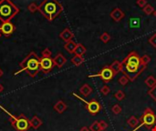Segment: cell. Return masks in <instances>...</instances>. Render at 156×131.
<instances>
[{
  "label": "cell",
  "instance_id": "cell-1",
  "mask_svg": "<svg viewBox=\"0 0 156 131\" xmlns=\"http://www.w3.org/2000/svg\"><path fill=\"white\" fill-rule=\"evenodd\" d=\"M122 73L129 78L131 82L134 81L140 74L146 68L141 62V57L135 51L131 52L129 55L122 60Z\"/></svg>",
  "mask_w": 156,
  "mask_h": 131
},
{
  "label": "cell",
  "instance_id": "cell-2",
  "mask_svg": "<svg viewBox=\"0 0 156 131\" xmlns=\"http://www.w3.org/2000/svg\"><path fill=\"white\" fill-rule=\"evenodd\" d=\"M39 11L48 21H53L63 11V6L58 0H43L39 6Z\"/></svg>",
  "mask_w": 156,
  "mask_h": 131
},
{
  "label": "cell",
  "instance_id": "cell-3",
  "mask_svg": "<svg viewBox=\"0 0 156 131\" xmlns=\"http://www.w3.org/2000/svg\"><path fill=\"white\" fill-rule=\"evenodd\" d=\"M39 60L40 58L35 52L29 53V55L27 56L24 60L19 64L21 71H26L28 76H30L31 78H35L40 70Z\"/></svg>",
  "mask_w": 156,
  "mask_h": 131
},
{
  "label": "cell",
  "instance_id": "cell-4",
  "mask_svg": "<svg viewBox=\"0 0 156 131\" xmlns=\"http://www.w3.org/2000/svg\"><path fill=\"white\" fill-rule=\"evenodd\" d=\"M19 12V8L11 0H0V21L9 22Z\"/></svg>",
  "mask_w": 156,
  "mask_h": 131
},
{
  "label": "cell",
  "instance_id": "cell-5",
  "mask_svg": "<svg viewBox=\"0 0 156 131\" xmlns=\"http://www.w3.org/2000/svg\"><path fill=\"white\" fill-rule=\"evenodd\" d=\"M140 123L139 126L135 128H133L132 131H137L141 127H146V128L148 129H152L153 126L156 125V115L155 113L152 111V109L150 107H147L145 109V110L143 111V114L142 115V117L139 119Z\"/></svg>",
  "mask_w": 156,
  "mask_h": 131
},
{
  "label": "cell",
  "instance_id": "cell-6",
  "mask_svg": "<svg viewBox=\"0 0 156 131\" xmlns=\"http://www.w3.org/2000/svg\"><path fill=\"white\" fill-rule=\"evenodd\" d=\"M0 109H3L6 113H7L10 116L9 121L11 122L12 126L18 131H27V129L30 127V121H29L24 115L20 116L19 118H17V117H15V116L11 115L9 112H7L2 106H0Z\"/></svg>",
  "mask_w": 156,
  "mask_h": 131
},
{
  "label": "cell",
  "instance_id": "cell-7",
  "mask_svg": "<svg viewBox=\"0 0 156 131\" xmlns=\"http://www.w3.org/2000/svg\"><path fill=\"white\" fill-rule=\"evenodd\" d=\"M72 95L79 98V100H81L84 104H85V107H86V109L88 110V112L90 113L91 115H97L100 109H101V105L98 102V100H96L95 98L91 99V101H86L85 99H83L82 97H80L79 96H78L76 93H72Z\"/></svg>",
  "mask_w": 156,
  "mask_h": 131
},
{
  "label": "cell",
  "instance_id": "cell-8",
  "mask_svg": "<svg viewBox=\"0 0 156 131\" xmlns=\"http://www.w3.org/2000/svg\"><path fill=\"white\" fill-rule=\"evenodd\" d=\"M95 76H99V78H100V79L104 83H109L110 80H112V78L115 76H114L112 70H111V68L110 67V66H104L98 74L90 75L89 78H95Z\"/></svg>",
  "mask_w": 156,
  "mask_h": 131
},
{
  "label": "cell",
  "instance_id": "cell-9",
  "mask_svg": "<svg viewBox=\"0 0 156 131\" xmlns=\"http://www.w3.org/2000/svg\"><path fill=\"white\" fill-rule=\"evenodd\" d=\"M39 64H40V70L45 74L49 73L55 67L53 58L51 57H41L39 60Z\"/></svg>",
  "mask_w": 156,
  "mask_h": 131
},
{
  "label": "cell",
  "instance_id": "cell-10",
  "mask_svg": "<svg viewBox=\"0 0 156 131\" xmlns=\"http://www.w3.org/2000/svg\"><path fill=\"white\" fill-rule=\"evenodd\" d=\"M15 29H16V27H15L14 24H12L10 21L4 22L2 23V25L0 26V32L3 35H5L6 37L10 36L15 32Z\"/></svg>",
  "mask_w": 156,
  "mask_h": 131
},
{
  "label": "cell",
  "instance_id": "cell-11",
  "mask_svg": "<svg viewBox=\"0 0 156 131\" xmlns=\"http://www.w3.org/2000/svg\"><path fill=\"white\" fill-rule=\"evenodd\" d=\"M110 18H112L115 22H120L125 17V14H124V12L121 8L116 7V8H114L112 11L110 12Z\"/></svg>",
  "mask_w": 156,
  "mask_h": 131
},
{
  "label": "cell",
  "instance_id": "cell-12",
  "mask_svg": "<svg viewBox=\"0 0 156 131\" xmlns=\"http://www.w3.org/2000/svg\"><path fill=\"white\" fill-rule=\"evenodd\" d=\"M59 37L65 42H69L70 40H72V38L74 37V34L69 28H65L63 31L59 34Z\"/></svg>",
  "mask_w": 156,
  "mask_h": 131
},
{
  "label": "cell",
  "instance_id": "cell-13",
  "mask_svg": "<svg viewBox=\"0 0 156 131\" xmlns=\"http://www.w3.org/2000/svg\"><path fill=\"white\" fill-rule=\"evenodd\" d=\"M54 61V65L58 67V68H61L67 62V58L62 55L61 53H58V55L53 58Z\"/></svg>",
  "mask_w": 156,
  "mask_h": 131
},
{
  "label": "cell",
  "instance_id": "cell-14",
  "mask_svg": "<svg viewBox=\"0 0 156 131\" xmlns=\"http://www.w3.org/2000/svg\"><path fill=\"white\" fill-rule=\"evenodd\" d=\"M110 67L111 68L114 76H116L117 74L122 71V62H120V61H118V60L113 61L112 64L110 66Z\"/></svg>",
  "mask_w": 156,
  "mask_h": 131
},
{
  "label": "cell",
  "instance_id": "cell-15",
  "mask_svg": "<svg viewBox=\"0 0 156 131\" xmlns=\"http://www.w3.org/2000/svg\"><path fill=\"white\" fill-rule=\"evenodd\" d=\"M67 107H68V106H67V104L64 101H62V100H58L54 105V109L58 114H62L67 109Z\"/></svg>",
  "mask_w": 156,
  "mask_h": 131
},
{
  "label": "cell",
  "instance_id": "cell-16",
  "mask_svg": "<svg viewBox=\"0 0 156 131\" xmlns=\"http://www.w3.org/2000/svg\"><path fill=\"white\" fill-rule=\"evenodd\" d=\"M79 92H80V94L82 95L83 97H89L92 93V88H91L90 85L84 84L83 86H81V88H79Z\"/></svg>",
  "mask_w": 156,
  "mask_h": 131
},
{
  "label": "cell",
  "instance_id": "cell-17",
  "mask_svg": "<svg viewBox=\"0 0 156 131\" xmlns=\"http://www.w3.org/2000/svg\"><path fill=\"white\" fill-rule=\"evenodd\" d=\"M77 47V44L70 40L69 42H66V44L64 45V48L66 51H68L70 54H74V51H75V48Z\"/></svg>",
  "mask_w": 156,
  "mask_h": 131
},
{
  "label": "cell",
  "instance_id": "cell-18",
  "mask_svg": "<svg viewBox=\"0 0 156 131\" xmlns=\"http://www.w3.org/2000/svg\"><path fill=\"white\" fill-rule=\"evenodd\" d=\"M29 121H30V127L35 129H38L42 125V120L39 117H37V116H34Z\"/></svg>",
  "mask_w": 156,
  "mask_h": 131
},
{
  "label": "cell",
  "instance_id": "cell-19",
  "mask_svg": "<svg viewBox=\"0 0 156 131\" xmlns=\"http://www.w3.org/2000/svg\"><path fill=\"white\" fill-rule=\"evenodd\" d=\"M84 57L83 56H77L75 55L72 58H71V63L74 65V66H76V67H79L80 65H82L84 63Z\"/></svg>",
  "mask_w": 156,
  "mask_h": 131
},
{
  "label": "cell",
  "instance_id": "cell-20",
  "mask_svg": "<svg viewBox=\"0 0 156 131\" xmlns=\"http://www.w3.org/2000/svg\"><path fill=\"white\" fill-rule=\"evenodd\" d=\"M87 49L86 48L84 47L83 45H81V44H77V47L75 48V51H74V54L77 56H83L84 54L86 53Z\"/></svg>",
  "mask_w": 156,
  "mask_h": 131
},
{
  "label": "cell",
  "instance_id": "cell-21",
  "mask_svg": "<svg viewBox=\"0 0 156 131\" xmlns=\"http://www.w3.org/2000/svg\"><path fill=\"white\" fill-rule=\"evenodd\" d=\"M127 123L129 124V126L131 127H132V128H135V127H137L138 126H139V123H140V121H139V119L138 118H136L134 116H131L130 117V118L127 120Z\"/></svg>",
  "mask_w": 156,
  "mask_h": 131
},
{
  "label": "cell",
  "instance_id": "cell-22",
  "mask_svg": "<svg viewBox=\"0 0 156 131\" xmlns=\"http://www.w3.org/2000/svg\"><path fill=\"white\" fill-rule=\"evenodd\" d=\"M145 82V85L147 87H149V88H153L155 85H156V78H154L153 76H149L148 78L144 80Z\"/></svg>",
  "mask_w": 156,
  "mask_h": 131
},
{
  "label": "cell",
  "instance_id": "cell-23",
  "mask_svg": "<svg viewBox=\"0 0 156 131\" xmlns=\"http://www.w3.org/2000/svg\"><path fill=\"white\" fill-rule=\"evenodd\" d=\"M91 131H101L100 126V121H94L90 127Z\"/></svg>",
  "mask_w": 156,
  "mask_h": 131
},
{
  "label": "cell",
  "instance_id": "cell-24",
  "mask_svg": "<svg viewBox=\"0 0 156 131\" xmlns=\"http://www.w3.org/2000/svg\"><path fill=\"white\" fill-rule=\"evenodd\" d=\"M114 97L118 100V101H122L125 98V94L122 90H118L116 93L114 94Z\"/></svg>",
  "mask_w": 156,
  "mask_h": 131
},
{
  "label": "cell",
  "instance_id": "cell-25",
  "mask_svg": "<svg viewBox=\"0 0 156 131\" xmlns=\"http://www.w3.org/2000/svg\"><path fill=\"white\" fill-rule=\"evenodd\" d=\"M143 12L146 14V15H152V14H153V12H154V9H153V7H152V6H151V5H149V4H147L144 7H143Z\"/></svg>",
  "mask_w": 156,
  "mask_h": 131
},
{
  "label": "cell",
  "instance_id": "cell-26",
  "mask_svg": "<svg viewBox=\"0 0 156 131\" xmlns=\"http://www.w3.org/2000/svg\"><path fill=\"white\" fill-rule=\"evenodd\" d=\"M141 62H142V64L143 66L146 67L148 64L151 62V57L149 55H143L142 57H141Z\"/></svg>",
  "mask_w": 156,
  "mask_h": 131
},
{
  "label": "cell",
  "instance_id": "cell-27",
  "mask_svg": "<svg viewBox=\"0 0 156 131\" xmlns=\"http://www.w3.org/2000/svg\"><path fill=\"white\" fill-rule=\"evenodd\" d=\"M100 40L103 42V43H108L110 40V38H111V36H110V34H108L107 32H104V33H102L101 34V36H100Z\"/></svg>",
  "mask_w": 156,
  "mask_h": 131
},
{
  "label": "cell",
  "instance_id": "cell-28",
  "mask_svg": "<svg viewBox=\"0 0 156 131\" xmlns=\"http://www.w3.org/2000/svg\"><path fill=\"white\" fill-rule=\"evenodd\" d=\"M111 111H112L113 114L115 115H119L122 112V106L119 104H115L112 107H111Z\"/></svg>",
  "mask_w": 156,
  "mask_h": 131
},
{
  "label": "cell",
  "instance_id": "cell-29",
  "mask_svg": "<svg viewBox=\"0 0 156 131\" xmlns=\"http://www.w3.org/2000/svg\"><path fill=\"white\" fill-rule=\"evenodd\" d=\"M148 95H149L154 100V101H156V85L148 91Z\"/></svg>",
  "mask_w": 156,
  "mask_h": 131
},
{
  "label": "cell",
  "instance_id": "cell-30",
  "mask_svg": "<svg viewBox=\"0 0 156 131\" xmlns=\"http://www.w3.org/2000/svg\"><path fill=\"white\" fill-rule=\"evenodd\" d=\"M129 78H127V76H122L120 78H119V83H120L122 86H126V85H127L128 83H129Z\"/></svg>",
  "mask_w": 156,
  "mask_h": 131
},
{
  "label": "cell",
  "instance_id": "cell-31",
  "mask_svg": "<svg viewBox=\"0 0 156 131\" xmlns=\"http://www.w3.org/2000/svg\"><path fill=\"white\" fill-rule=\"evenodd\" d=\"M27 9H28V11H30L31 13H34V12H36L37 10H39V6L37 5L36 3H31L30 5L28 6V7H27Z\"/></svg>",
  "mask_w": 156,
  "mask_h": 131
},
{
  "label": "cell",
  "instance_id": "cell-32",
  "mask_svg": "<svg viewBox=\"0 0 156 131\" xmlns=\"http://www.w3.org/2000/svg\"><path fill=\"white\" fill-rule=\"evenodd\" d=\"M110 92V88L109 86H107V85H104V86L100 88V93L104 96H107Z\"/></svg>",
  "mask_w": 156,
  "mask_h": 131
},
{
  "label": "cell",
  "instance_id": "cell-33",
  "mask_svg": "<svg viewBox=\"0 0 156 131\" xmlns=\"http://www.w3.org/2000/svg\"><path fill=\"white\" fill-rule=\"evenodd\" d=\"M42 57H51V51L48 48L42 51Z\"/></svg>",
  "mask_w": 156,
  "mask_h": 131
},
{
  "label": "cell",
  "instance_id": "cell-34",
  "mask_svg": "<svg viewBox=\"0 0 156 131\" xmlns=\"http://www.w3.org/2000/svg\"><path fill=\"white\" fill-rule=\"evenodd\" d=\"M149 43L154 48H156V34L152 35V36L149 38Z\"/></svg>",
  "mask_w": 156,
  "mask_h": 131
},
{
  "label": "cell",
  "instance_id": "cell-35",
  "mask_svg": "<svg viewBox=\"0 0 156 131\" xmlns=\"http://www.w3.org/2000/svg\"><path fill=\"white\" fill-rule=\"evenodd\" d=\"M100 126L101 131H102V130H105V129L108 127V124H107V122H105L104 120H100Z\"/></svg>",
  "mask_w": 156,
  "mask_h": 131
},
{
  "label": "cell",
  "instance_id": "cell-36",
  "mask_svg": "<svg viewBox=\"0 0 156 131\" xmlns=\"http://www.w3.org/2000/svg\"><path fill=\"white\" fill-rule=\"evenodd\" d=\"M137 5L140 6V7H143L147 5V1L146 0H137Z\"/></svg>",
  "mask_w": 156,
  "mask_h": 131
},
{
  "label": "cell",
  "instance_id": "cell-37",
  "mask_svg": "<svg viewBox=\"0 0 156 131\" xmlns=\"http://www.w3.org/2000/svg\"><path fill=\"white\" fill-rule=\"evenodd\" d=\"M80 131H91V129L89 128L88 127H82L80 128Z\"/></svg>",
  "mask_w": 156,
  "mask_h": 131
},
{
  "label": "cell",
  "instance_id": "cell-38",
  "mask_svg": "<svg viewBox=\"0 0 156 131\" xmlns=\"http://www.w3.org/2000/svg\"><path fill=\"white\" fill-rule=\"evenodd\" d=\"M4 90V87L2 86V85L1 84H0V93H1V92Z\"/></svg>",
  "mask_w": 156,
  "mask_h": 131
},
{
  "label": "cell",
  "instance_id": "cell-39",
  "mask_svg": "<svg viewBox=\"0 0 156 131\" xmlns=\"http://www.w3.org/2000/svg\"><path fill=\"white\" fill-rule=\"evenodd\" d=\"M3 74H4V72H3V70L1 68H0V78H1V76H3Z\"/></svg>",
  "mask_w": 156,
  "mask_h": 131
},
{
  "label": "cell",
  "instance_id": "cell-40",
  "mask_svg": "<svg viewBox=\"0 0 156 131\" xmlns=\"http://www.w3.org/2000/svg\"><path fill=\"white\" fill-rule=\"evenodd\" d=\"M152 131H156V126H153V127H152Z\"/></svg>",
  "mask_w": 156,
  "mask_h": 131
},
{
  "label": "cell",
  "instance_id": "cell-41",
  "mask_svg": "<svg viewBox=\"0 0 156 131\" xmlns=\"http://www.w3.org/2000/svg\"><path fill=\"white\" fill-rule=\"evenodd\" d=\"M153 16H154V18H156V10H154V12H153Z\"/></svg>",
  "mask_w": 156,
  "mask_h": 131
},
{
  "label": "cell",
  "instance_id": "cell-42",
  "mask_svg": "<svg viewBox=\"0 0 156 131\" xmlns=\"http://www.w3.org/2000/svg\"><path fill=\"white\" fill-rule=\"evenodd\" d=\"M1 36H2V33H1V32H0V37H1Z\"/></svg>",
  "mask_w": 156,
  "mask_h": 131
}]
</instances>
